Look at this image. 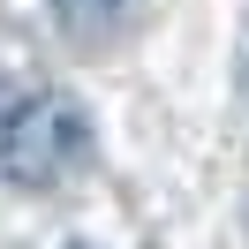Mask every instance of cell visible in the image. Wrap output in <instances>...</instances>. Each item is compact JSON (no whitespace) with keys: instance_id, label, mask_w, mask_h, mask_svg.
<instances>
[{"instance_id":"cell-2","label":"cell","mask_w":249,"mask_h":249,"mask_svg":"<svg viewBox=\"0 0 249 249\" xmlns=\"http://www.w3.org/2000/svg\"><path fill=\"white\" fill-rule=\"evenodd\" d=\"M53 16H61L68 38H113L128 16V0H53Z\"/></svg>"},{"instance_id":"cell-1","label":"cell","mask_w":249,"mask_h":249,"mask_svg":"<svg viewBox=\"0 0 249 249\" xmlns=\"http://www.w3.org/2000/svg\"><path fill=\"white\" fill-rule=\"evenodd\" d=\"M91 151V128L61 91H16L0 128V181L8 189H61Z\"/></svg>"},{"instance_id":"cell-3","label":"cell","mask_w":249,"mask_h":249,"mask_svg":"<svg viewBox=\"0 0 249 249\" xmlns=\"http://www.w3.org/2000/svg\"><path fill=\"white\" fill-rule=\"evenodd\" d=\"M16 91H23V83H8V76H0V128H8V106H16Z\"/></svg>"}]
</instances>
